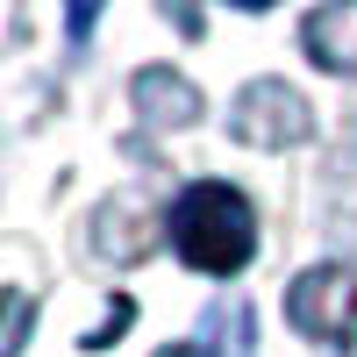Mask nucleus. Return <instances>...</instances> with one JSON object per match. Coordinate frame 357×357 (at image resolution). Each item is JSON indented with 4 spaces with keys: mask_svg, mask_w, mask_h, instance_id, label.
I'll return each mask as SVG.
<instances>
[{
    "mask_svg": "<svg viewBox=\"0 0 357 357\" xmlns=\"http://www.w3.org/2000/svg\"><path fill=\"white\" fill-rule=\"evenodd\" d=\"M172 250L193 264V272H243L250 250H257V215L250 200L222 186V178H200L172 200Z\"/></svg>",
    "mask_w": 357,
    "mask_h": 357,
    "instance_id": "f257e3e1",
    "label": "nucleus"
},
{
    "mask_svg": "<svg viewBox=\"0 0 357 357\" xmlns=\"http://www.w3.org/2000/svg\"><path fill=\"white\" fill-rule=\"evenodd\" d=\"M100 8H107V0H65V22H72V36H86V29L100 22Z\"/></svg>",
    "mask_w": 357,
    "mask_h": 357,
    "instance_id": "f03ea898",
    "label": "nucleus"
},
{
    "mask_svg": "<svg viewBox=\"0 0 357 357\" xmlns=\"http://www.w3.org/2000/svg\"><path fill=\"white\" fill-rule=\"evenodd\" d=\"M158 357H215L207 343H172V350H158Z\"/></svg>",
    "mask_w": 357,
    "mask_h": 357,
    "instance_id": "7ed1b4c3",
    "label": "nucleus"
},
{
    "mask_svg": "<svg viewBox=\"0 0 357 357\" xmlns=\"http://www.w3.org/2000/svg\"><path fill=\"white\" fill-rule=\"evenodd\" d=\"M236 8H264V0H236Z\"/></svg>",
    "mask_w": 357,
    "mask_h": 357,
    "instance_id": "20e7f679",
    "label": "nucleus"
}]
</instances>
